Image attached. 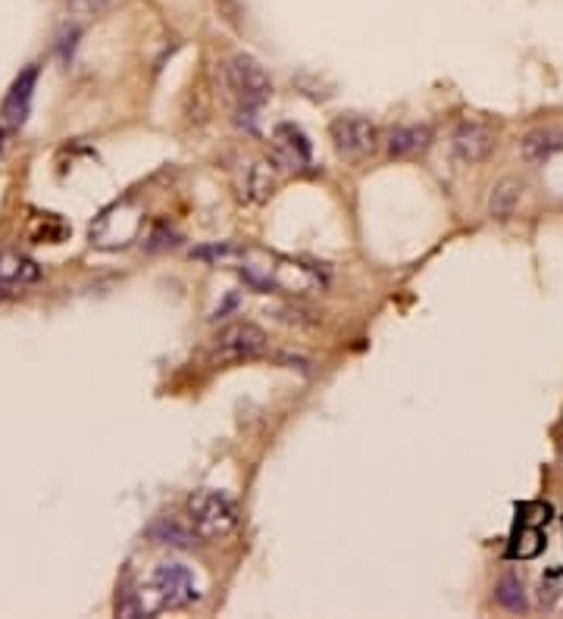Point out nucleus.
<instances>
[{"instance_id":"obj_1","label":"nucleus","mask_w":563,"mask_h":619,"mask_svg":"<svg viewBox=\"0 0 563 619\" xmlns=\"http://www.w3.org/2000/svg\"><path fill=\"white\" fill-rule=\"evenodd\" d=\"M188 522L198 532V538H204V542L226 538L238 525V507L229 495L204 488V492H195L188 497Z\"/></svg>"},{"instance_id":"obj_2","label":"nucleus","mask_w":563,"mask_h":619,"mask_svg":"<svg viewBox=\"0 0 563 619\" xmlns=\"http://www.w3.org/2000/svg\"><path fill=\"white\" fill-rule=\"evenodd\" d=\"M148 592L154 597L151 614L182 610V607H191V604L201 601V589H198L195 572L182 567V564H160L148 579Z\"/></svg>"},{"instance_id":"obj_3","label":"nucleus","mask_w":563,"mask_h":619,"mask_svg":"<svg viewBox=\"0 0 563 619\" xmlns=\"http://www.w3.org/2000/svg\"><path fill=\"white\" fill-rule=\"evenodd\" d=\"M223 75H226V88H229L232 98L238 100L241 113L263 107L270 100V95H273V82H270L266 70L257 63L254 57H248V53H235L229 63H226Z\"/></svg>"},{"instance_id":"obj_4","label":"nucleus","mask_w":563,"mask_h":619,"mask_svg":"<svg viewBox=\"0 0 563 619\" xmlns=\"http://www.w3.org/2000/svg\"><path fill=\"white\" fill-rule=\"evenodd\" d=\"M266 350V332L257 322H229L226 329L216 332L213 338V360L216 363H238L251 360L257 354Z\"/></svg>"},{"instance_id":"obj_5","label":"nucleus","mask_w":563,"mask_h":619,"mask_svg":"<svg viewBox=\"0 0 563 619\" xmlns=\"http://www.w3.org/2000/svg\"><path fill=\"white\" fill-rule=\"evenodd\" d=\"M329 135H333V145L338 150V157H345V160H351V163H358V160H366L376 145H379V132H376V125L370 123V120H363V116H338L329 128Z\"/></svg>"},{"instance_id":"obj_6","label":"nucleus","mask_w":563,"mask_h":619,"mask_svg":"<svg viewBox=\"0 0 563 619\" xmlns=\"http://www.w3.org/2000/svg\"><path fill=\"white\" fill-rule=\"evenodd\" d=\"M38 73H41L38 63H32L10 85V91L3 98V107H0V125L7 132H16V128L26 125L28 110H32V95H35V85H38Z\"/></svg>"},{"instance_id":"obj_7","label":"nucleus","mask_w":563,"mask_h":619,"mask_svg":"<svg viewBox=\"0 0 563 619\" xmlns=\"http://www.w3.org/2000/svg\"><path fill=\"white\" fill-rule=\"evenodd\" d=\"M273 160L285 170H295V173L308 170L310 160H313L308 135L291 123L276 125V132H273Z\"/></svg>"},{"instance_id":"obj_8","label":"nucleus","mask_w":563,"mask_h":619,"mask_svg":"<svg viewBox=\"0 0 563 619\" xmlns=\"http://www.w3.org/2000/svg\"><path fill=\"white\" fill-rule=\"evenodd\" d=\"M454 153L461 157L463 163H483L488 153L495 150V132L486 123H476V120H463L454 135Z\"/></svg>"},{"instance_id":"obj_9","label":"nucleus","mask_w":563,"mask_h":619,"mask_svg":"<svg viewBox=\"0 0 563 619\" xmlns=\"http://www.w3.org/2000/svg\"><path fill=\"white\" fill-rule=\"evenodd\" d=\"M433 145V128L429 125H395L385 138V153L391 160L416 157Z\"/></svg>"},{"instance_id":"obj_10","label":"nucleus","mask_w":563,"mask_h":619,"mask_svg":"<svg viewBox=\"0 0 563 619\" xmlns=\"http://www.w3.org/2000/svg\"><path fill=\"white\" fill-rule=\"evenodd\" d=\"M563 150V125H548V128H536L523 138V157L529 163H545L551 153Z\"/></svg>"},{"instance_id":"obj_11","label":"nucleus","mask_w":563,"mask_h":619,"mask_svg":"<svg viewBox=\"0 0 563 619\" xmlns=\"http://www.w3.org/2000/svg\"><path fill=\"white\" fill-rule=\"evenodd\" d=\"M520 195H523V185L516 178L498 182L491 188V195H488V213L495 220H511L513 213H516V207H520Z\"/></svg>"},{"instance_id":"obj_12","label":"nucleus","mask_w":563,"mask_h":619,"mask_svg":"<svg viewBox=\"0 0 563 619\" xmlns=\"http://www.w3.org/2000/svg\"><path fill=\"white\" fill-rule=\"evenodd\" d=\"M151 538L160 542V545H170V547H191L198 545V532L191 529V522L185 525L179 520H160L151 525Z\"/></svg>"},{"instance_id":"obj_13","label":"nucleus","mask_w":563,"mask_h":619,"mask_svg":"<svg viewBox=\"0 0 563 619\" xmlns=\"http://www.w3.org/2000/svg\"><path fill=\"white\" fill-rule=\"evenodd\" d=\"M38 278H41L38 263H32L26 257H16V253L0 257V285H28Z\"/></svg>"},{"instance_id":"obj_14","label":"nucleus","mask_w":563,"mask_h":619,"mask_svg":"<svg viewBox=\"0 0 563 619\" xmlns=\"http://www.w3.org/2000/svg\"><path fill=\"white\" fill-rule=\"evenodd\" d=\"M495 601H498L504 610H511V614H520V610H526V595H523V585H520V579H513V575H504V579L498 582V589H495Z\"/></svg>"},{"instance_id":"obj_15","label":"nucleus","mask_w":563,"mask_h":619,"mask_svg":"<svg viewBox=\"0 0 563 619\" xmlns=\"http://www.w3.org/2000/svg\"><path fill=\"white\" fill-rule=\"evenodd\" d=\"M116 614L126 619H135V617H148V604H145V595H138L128 582L120 585V592H116Z\"/></svg>"},{"instance_id":"obj_16","label":"nucleus","mask_w":563,"mask_h":619,"mask_svg":"<svg viewBox=\"0 0 563 619\" xmlns=\"http://www.w3.org/2000/svg\"><path fill=\"white\" fill-rule=\"evenodd\" d=\"M516 542H523V545H513L511 557H536L538 550H541V532H538V525L520 522V535H516Z\"/></svg>"},{"instance_id":"obj_17","label":"nucleus","mask_w":563,"mask_h":619,"mask_svg":"<svg viewBox=\"0 0 563 619\" xmlns=\"http://www.w3.org/2000/svg\"><path fill=\"white\" fill-rule=\"evenodd\" d=\"M251 191H257V200H266V195H273V173H270V163H257L254 173H251Z\"/></svg>"},{"instance_id":"obj_18","label":"nucleus","mask_w":563,"mask_h":619,"mask_svg":"<svg viewBox=\"0 0 563 619\" xmlns=\"http://www.w3.org/2000/svg\"><path fill=\"white\" fill-rule=\"evenodd\" d=\"M70 7L82 13V16H95V13H101L103 7H107V0H70Z\"/></svg>"},{"instance_id":"obj_19","label":"nucleus","mask_w":563,"mask_h":619,"mask_svg":"<svg viewBox=\"0 0 563 619\" xmlns=\"http://www.w3.org/2000/svg\"><path fill=\"white\" fill-rule=\"evenodd\" d=\"M3 145H7V128L0 125V153H3Z\"/></svg>"},{"instance_id":"obj_20","label":"nucleus","mask_w":563,"mask_h":619,"mask_svg":"<svg viewBox=\"0 0 563 619\" xmlns=\"http://www.w3.org/2000/svg\"><path fill=\"white\" fill-rule=\"evenodd\" d=\"M561 457H563V425H561Z\"/></svg>"}]
</instances>
